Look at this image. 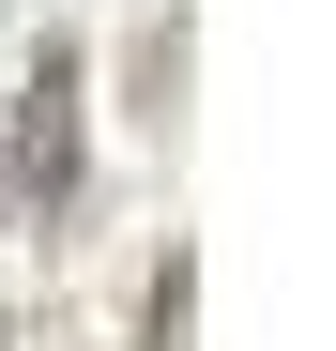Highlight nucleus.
Listing matches in <instances>:
<instances>
[{"mask_svg": "<svg viewBox=\"0 0 336 351\" xmlns=\"http://www.w3.org/2000/svg\"><path fill=\"white\" fill-rule=\"evenodd\" d=\"M184 321H199V260L168 245V260H153V290H138V351H184Z\"/></svg>", "mask_w": 336, "mask_h": 351, "instance_id": "f03ea898", "label": "nucleus"}, {"mask_svg": "<svg viewBox=\"0 0 336 351\" xmlns=\"http://www.w3.org/2000/svg\"><path fill=\"white\" fill-rule=\"evenodd\" d=\"M0 153H16V199H31V214L77 199V46H46V62H31V92L0 107Z\"/></svg>", "mask_w": 336, "mask_h": 351, "instance_id": "f257e3e1", "label": "nucleus"}]
</instances>
